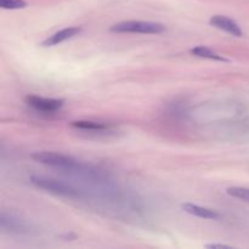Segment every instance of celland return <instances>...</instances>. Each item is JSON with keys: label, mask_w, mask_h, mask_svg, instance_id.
I'll return each instance as SVG.
<instances>
[{"label": "cell", "mask_w": 249, "mask_h": 249, "mask_svg": "<svg viewBox=\"0 0 249 249\" xmlns=\"http://www.w3.org/2000/svg\"><path fill=\"white\" fill-rule=\"evenodd\" d=\"M116 33H140V34H160L165 31V27L158 22L150 21H124L113 24L109 28Z\"/></svg>", "instance_id": "cell-1"}, {"label": "cell", "mask_w": 249, "mask_h": 249, "mask_svg": "<svg viewBox=\"0 0 249 249\" xmlns=\"http://www.w3.org/2000/svg\"><path fill=\"white\" fill-rule=\"evenodd\" d=\"M228 195L235 197V198L243 199V201L249 202V189L246 187H229L226 190Z\"/></svg>", "instance_id": "cell-11"}, {"label": "cell", "mask_w": 249, "mask_h": 249, "mask_svg": "<svg viewBox=\"0 0 249 249\" xmlns=\"http://www.w3.org/2000/svg\"><path fill=\"white\" fill-rule=\"evenodd\" d=\"M191 53L194 56L201 58H208V60H214V61H220V62H229V60L226 57H224L223 55H219L218 53L213 51L212 49L207 48V46H196V48L191 49Z\"/></svg>", "instance_id": "cell-9"}, {"label": "cell", "mask_w": 249, "mask_h": 249, "mask_svg": "<svg viewBox=\"0 0 249 249\" xmlns=\"http://www.w3.org/2000/svg\"><path fill=\"white\" fill-rule=\"evenodd\" d=\"M36 162L41 163V164L50 165V167L58 168V169L63 170H73L79 168V163L75 160L74 158L71 156L62 155V153L56 152H46V151H41V152H36L32 155Z\"/></svg>", "instance_id": "cell-2"}, {"label": "cell", "mask_w": 249, "mask_h": 249, "mask_svg": "<svg viewBox=\"0 0 249 249\" xmlns=\"http://www.w3.org/2000/svg\"><path fill=\"white\" fill-rule=\"evenodd\" d=\"M80 32H82V28H80V27H68V28L61 29V31L56 32V33H53V36L46 38L45 40L43 41V45L44 46L58 45V44L63 43V41L78 36Z\"/></svg>", "instance_id": "cell-6"}, {"label": "cell", "mask_w": 249, "mask_h": 249, "mask_svg": "<svg viewBox=\"0 0 249 249\" xmlns=\"http://www.w3.org/2000/svg\"><path fill=\"white\" fill-rule=\"evenodd\" d=\"M26 104L34 108L36 111L44 112V113H53L62 108L63 100L48 99V97L36 96V95H28L26 97Z\"/></svg>", "instance_id": "cell-4"}, {"label": "cell", "mask_w": 249, "mask_h": 249, "mask_svg": "<svg viewBox=\"0 0 249 249\" xmlns=\"http://www.w3.org/2000/svg\"><path fill=\"white\" fill-rule=\"evenodd\" d=\"M207 248H230L226 245H219V243H213V245H207Z\"/></svg>", "instance_id": "cell-13"}, {"label": "cell", "mask_w": 249, "mask_h": 249, "mask_svg": "<svg viewBox=\"0 0 249 249\" xmlns=\"http://www.w3.org/2000/svg\"><path fill=\"white\" fill-rule=\"evenodd\" d=\"M182 209H184L186 213L191 214V215L198 216L202 219H208V220H216V219L220 218V214L218 212L213 211V209L204 208V207L197 206V204L192 203H185L182 204Z\"/></svg>", "instance_id": "cell-7"}, {"label": "cell", "mask_w": 249, "mask_h": 249, "mask_svg": "<svg viewBox=\"0 0 249 249\" xmlns=\"http://www.w3.org/2000/svg\"><path fill=\"white\" fill-rule=\"evenodd\" d=\"M73 128L80 129V130H89V131H106L108 130V125L100 122L91 121H77L72 122Z\"/></svg>", "instance_id": "cell-10"}, {"label": "cell", "mask_w": 249, "mask_h": 249, "mask_svg": "<svg viewBox=\"0 0 249 249\" xmlns=\"http://www.w3.org/2000/svg\"><path fill=\"white\" fill-rule=\"evenodd\" d=\"M0 224H1L2 230H7L10 232L16 233H23L27 232L28 228L26 224L19 219L14 218L12 215H6V214H1V219H0Z\"/></svg>", "instance_id": "cell-8"}, {"label": "cell", "mask_w": 249, "mask_h": 249, "mask_svg": "<svg viewBox=\"0 0 249 249\" xmlns=\"http://www.w3.org/2000/svg\"><path fill=\"white\" fill-rule=\"evenodd\" d=\"M209 23L212 26H214L215 28L221 29V31L226 32V33L231 34V36H242L243 32L241 29L240 24L237 22L233 21L232 18H229V17L223 16V15H215V16H212L209 19Z\"/></svg>", "instance_id": "cell-5"}, {"label": "cell", "mask_w": 249, "mask_h": 249, "mask_svg": "<svg viewBox=\"0 0 249 249\" xmlns=\"http://www.w3.org/2000/svg\"><path fill=\"white\" fill-rule=\"evenodd\" d=\"M0 6L5 10L24 9L27 6V2L24 0H0Z\"/></svg>", "instance_id": "cell-12"}, {"label": "cell", "mask_w": 249, "mask_h": 249, "mask_svg": "<svg viewBox=\"0 0 249 249\" xmlns=\"http://www.w3.org/2000/svg\"><path fill=\"white\" fill-rule=\"evenodd\" d=\"M31 181L34 186L39 187L41 190L51 192V194L60 195V196L65 197H77L78 192L77 190L73 189L71 185L65 184L58 180L51 179V178L46 177H32Z\"/></svg>", "instance_id": "cell-3"}]
</instances>
